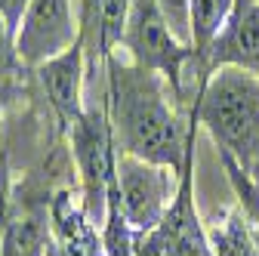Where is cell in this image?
Instances as JSON below:
<instances>
[{"label": "cell", "instance_id": "1", "mask_svg": "<svg viewBox=\"0 0 259 256\" xmlns=\"http://www.w3.org/2000/svg\"><path fill=\"white\" fill-rule=\"evenodd\" d=\"M108 68V120L114 145L123 154L139 161L182 170L188 161V148L182 139V126L164 99L160 74L123 62L114 53L105 59Z\"/></svg>", "mask_w": 259, "mask_h": 256}, {"label": "cell", "instance_id": "2", "mask_svg": "<svg viewBox=\"0 0 259 256\" xmlns=\"http://www.w3.org/2000/svg\"><path fill=\"white\" fill-rule=\"evenodd\" d=\"M219 148L232 154L247 173H259V77L256 71L225 65L219 68L194 108Z\"/></svg>", "mask_w": 259, "mask_h": 256}, {"label": "cell", "instance_id": "3", "mask_svg": "<svg viewBox=\"0 0 259 256\" xmlns=\"http://www.w3.org/2000/svg\"><path fill=\"white\" fill-rule=\"evenodd\" d=\"M123 47L136 65L170 77L173 93L182 96V71L188 62H194V47L182 44L173 34L170 22L164 19L154 0H133L123 31Z\"/></svg>", "mask_w": 259, "mask_h": 256}, {"label": "cell", "instance_id": "4", "mask_svg": "<svg viewBox=\"0 0 259 256\" xmlns=\"http://www.w3.org/2000/svg\"><path fill=\"white\" fill-rule=\"evenodd\" d=\"M71 145L83 176V213L90 222H99L108 213V188L117 179L114 133L105 108H83V117L71 126Z\"/></svg>", "mask_w": 259, "mask_h": 256}, {"label": "cell", "instance_id": "5", "mask_svg": "<svg viewBox=\"0 0 259 256\" xmlns=\"http://www.w3.org/2000/svg\"><path fill=\"white\" fill-rule=\"evenodd\" d=\"M117 191H120V207L130 226L136 232L148 235L154 232L167 216L170 201V176L164 167L139 161L133 154L117 157Z\"/></svg>", "mask_w": 259, "mask_h": 256}, {"label": "cell", "instance_id": "6", "mask_svg": "<svg viewBox=\"0 0 259 256\" xmlns=\"http://www.w3.org/2000/svg\"><path fill=\"white\" fill-rule=\"evenodd\" d=\"M80 40V25L71 16V0H28L16 34V56L25 65H44Z\"/></svg>", "mask_w": 259, "mask_h": 256}, {"label": "cell", "instance_id": "7", "mask_svg": "<svg viewBox=\"0 0 259 256\" xmlns=\"http://www.w3.org/2000/svg\"><path fill=\"white\" fill-rule=\"evenodd\" d=\"M198 59L204 71L235 65L259 74V0H238L225 28Z\"/></svg>", "mask_w": 259, "mask_h": 256}, {"label": "cell", "instance_id": "8", "mask_svg": "<svg viewBox=\"0 0 259 256\" xmlns=\"http://www.w3.org/2000/svg\"><path fill=\"white\" fill-rule=\"evenodd\" d=\"M40 83L47 90V99L56 108V114L65 120V126H74L83 117V102H80V90H83V40L68 47L65 53L47 59L44 65H37Z\"/></svg>", "mask_w": 259, "mask_h": 256}, {"label": "cell", "instance_id": "9", "mask_svg": "<svg viewBox=\"0 0 259 256\" xmlns=\"http://www.w3.org/2000/svg\"><path fill=\"white\" fill-rule=\"evenodd\" d=\"M191 154L185 167L179 170L182 173V182H179V191L164 216V222L154 229L157 238H160V247H164V256H213L210 253V244L201 232V222H198V213L191 207Z\"/></svg>", "mask_w": 259, "mask_h": 256}, {"label": "cell", "instance_id": "10", "mask_svg": "<svg viewBox=\"0 0 259 256\" xmlns=\"http://www.w3.org/2000/svg\"><path fill=\"white\" fill-rule=\"evenodd\" d=\"M133 0H83V22L80 40L96 59H108L117 44H123L126 19Z\"/></svg>", "mask_w": 259, "mask_h": 256}, {"label": "cell", "instance_id": "11", "mask_svg": "<svg viewBox=\"0 0 259 256\" xmlns=\"http://www.w3.org/2000/svg\"><path fill=\"white\" fill-rule=\"evenodd\" d=\"M238 0H188V28H191V47L194 53H204L216 34L225 28Z\"/></svg>", "mask_w": 259, "mask_h": 256}, {"label": "cell", "instance_id": "12", "mask_svg": "<svg viewBox=\"0 0 259 256\" xmlns=\"http://www.w3.org/2000/svg\"><path fill=\"white\" fill-rule=\"evenodd\" d=\"M213 241H216L219 256H253V244H250V238H247V232L238 219H232L225 232H216Z\"/></svg>", "mask_w": 259, "mask_h": 256}, {"label": "cell", "instance_id": "13", "mask_svg": "<svg viewBox=\"0 0 259 256\" xmlns=\"http://www.w3.org/2000/svg\"><path fill=\"white\" fill-rule=\"evenodd\" d=\"M164 13V19L170 22L173 34L182 44H191V28H188V0H154Z\"/></svg>", "mask_w": 259, "mask_h": 256}, {"label": "cell", "instance_id": "14", "mask_svg": "<svg viewBox=\"0 0 259 256\" xmlns=\"http://www.w3.org/2000/svg\"><path fill=\"white\" fill-rule=\"evenodd\" d=\"M25 10H28V0H0V22H4V28H7V34L13 37V44H16V34L22 28Z\"/></svg>", "mask_w": 259, "mask_h": 256}, {"label": "cell", "instance_id": "15", "mask_svg": "<svg viewBox=\"0 0 259 256\" xmlns=\"http://www.w3.org/2000/svg\"><path fill=\"white\" fill-rule=\"evenodd\" d=\"M139 256H164V247H160L157 232H148V235H145V244H142Z\"/></svg>", "mask_w": 259, "mask_h": 256}]
</instances>
